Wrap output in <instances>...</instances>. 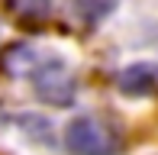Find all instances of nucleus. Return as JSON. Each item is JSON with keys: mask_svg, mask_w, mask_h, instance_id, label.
<instances>
[{"mask_svg": "<svg viewBox=\"0 0 158 155\" xmlns=\"http://www.w3.org/2000/svg\"><path fill=\"white\" fill-rule=\"evenodd\" d=\"M6 6L16 19H26V23H42L52 13V0H6Z\"/></svg>", "mask_w": 158, "mask_h": 155, "instance_id": "nucleus-5", "label": "nucleus"}, {"mask_svg": "<svg viewBox=\"0 0 158 155\" xmlns=\"http://www.w3.org/2000/svg\"><path fill=\"white\" fill-rule=\"evenodd\" d=\"M116 84H119V90H123V94H132V97L152 94V90L158 87V65H148V61L129 65V68L119 71Z\"/></svg>", "mask_w": 158, "mask_h": 155, "instance_id": "nucleus-3", "label": "nucleus"}, {"mask_svg": "<svg viewBox=\"0 0 158 155\" xmlns=\"http://www.w3.org/2000/svg\"><path fill=\"white\" fill-rule=\"evenodd\" d=\"M39 61H42V55H35V48L32 45H13L10 52L3 55V71L6 74H13V78H32V71L39 68Z\"/></svg>", "mask_w": 158, "mask_h": 155, "instance_id": "nucleus-4", "label": "nucleus"}, {"mask_svg": "<svg viewBox=\"0 0 158 155\" xmlns=\"http://www.w3.org/2000/svg\"><path fill=\"white\" fill-rule=\"evenodd\" d=\"M64 145L71 155H119L126 145V136L113 119L84 113L74 116L64 129Z\"/></svg>", "mask_w": 158, "mask_h": 155, "instance_id": "nucleus-1", "label": "nucleus"}, {"mask_svg": "<svg viewBox=\"0 0 158 155\" xmlns=\"http://www.w3.org/2000/svg\"><path fill=\"white\" fill-rule=\"evenodd\" d=\"M32 87L39 100L52 107H71L77 97V78L61 58H42L32 71Z\"/></svg>", "mask_w": 158, "mask_h": 155, "instance_id": "nucleus-2", "label": "nucleus"}]
</instances>
